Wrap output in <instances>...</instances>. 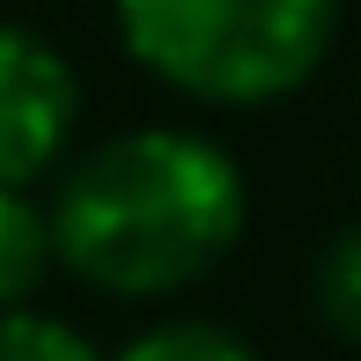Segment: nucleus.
I'll return each mask as SVG.
<instances>
[{
	"label": "nucleus",
	"mask_w": 361,
	"mask_h": 361,
	"mask_svg": "<svg viewBox=\"0 0 361 361\" xmlns=\"http://www.w3.org/2000/svg\"><path fill=\"white\" fill-rule=\"evenodd\" d=\"M243 170L192 126H133L67 162L52 192V243L81 288L162 302L221 266L243 236Z\"/></svg>",
	"instance_id": "obj_1"
},
{
	"label": "nucleus",
	"mask_w": 361,
	"mask_h": 361,
	"mask_svg": "<svg viewBox=\"0 0 361 361\" xmlns=\"http://www.w3.org/2000/svg\"><path fill=\"white\" fill-rule=\"evenodd\" d=\"M118 37L192 104H281L324 67L339 0H111Z\"/></svg>",
	"instance_id": "obj_2"
},
{
	"label": "nucleus",
	"mask_w": 361,
	"mask_h": 361,
	"mask_svg": "<svg viewBox=\"0 0 361 361\" xmlns=\"http://www.w3.org/2000/svg\"><path fill=\"white\" fill-rule=\"evenodd\" d=\"M81 118V81L52 37L0 23V185H37L67 162Z\"/></svg>",
	"instance_id": "obj_3"
},
{
	"label": "nucleus",
	"mask_w": 361,
	"mask_h": 361,
	"mask_svg": "<svg viewBox=\"0 0 361 361\" xmlns=\"http://www.w3.org/2000/svg\"><path fill=\"white\" fill-rule=\"evenodd\" d=\"M59 266L52 207L30 200V185H0V310H23Z\"/></svg>",
	"instance_id": "obj_4"
},
{
	"label": "nucleus",
	"mask_w": 361,
	"mask_h": 361,
	"mask_svg": "<svg viewBox=\"0 0 361 361\" xmlns=\"http://www.w3.org/2000/svg\"><path fill=\"white\" fill-rule=\"evenodd\" d=\"M111 361H258V347L236 324H214V317H155Z\"/></svg>",
	"instance_id": "obj_5"
},
{
	"label": "nucleus",
	"mask_w": 361,
	"mask_h": 361,
	"mask_svg": "<svg viewBox=\"0 0 361 361\" xmlns=\"http://www.w3.org/2000/svg\"><path fill=\"white\" fill-rule=\"evenodd\" d=\"M310 310L332 339L361 347V221H347L310 266Z\"/></svg>",
	"instance_id": "obj_6"
},
{
	"label": "nucleus",
	"mask_w": 361,
	"mask_h": 361,
	"mask_svg": "<svg viewBox=\"0 0 361 361\" xmlns=\"http://www.w3.org/2000/svg\"><path fill=\"white\" fill-rule=\"evenodd\" d=\"M0 361H111L89 332H74L67 317L23 302V310H0Z\"/></svg>",
	"instance_id": "obj_7"
}]
</instances>
